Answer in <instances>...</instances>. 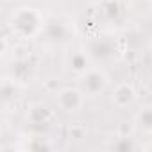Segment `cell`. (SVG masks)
Listing matches in <instances>:
<instances>
[{"instance_id":"cell-2","label":"cell","mask_w":152,"mask_h":152,"mask_svg":"<svg viewBox=\"0 0 152 152\" xmlns=\"http://www.w3.org/2000/svg\"><path fill=\"white\" fill-rule=\"evenodd\" d=\"M81 84H83L84 91L93 95V93H99V91H102L106 88L107 77L102 72H99V70H90V72L84 73V77L81 79Z\"/></svg>"},{"instance_id":"cell-4","label":"cell","mask_w":152,"mask_h":152,"mask_svg":"<svg viewBox=\"0 0 152 152\" xmlns=\"http://www.w3.org/2000/svg\"><path fill=\"white\" fill-rule=\"evenodd\" d=\"M122 97L125 99V102H132V99H134V90H132L129 84H120V86H118V90H116L115 100L118 102Z\"/></svg>"},{"instance_id":"cell-3","label":"cell","mask_w":152,"mask_h":152,"mask_svg":"<svg viewBox=\"0 0 152 152\" xmlns=\"http://www.w3.org/2000/svg\"><path fill=\"white\" fill-rule=\"evenodd\" d=\"M59 102L64 104L63 107H66L68 111H75V109L83 104V97H81V93H79L77 90L66 88V90H63V91L59 93Z\"/></svg>"},{"instance_id":"cell-1","label":"cell","mask_w":152,"mask_h":152,"mask_svg":"<svg viewBox=\"0 0 152 152\" xmlns=\"http://www.w3.org/2000/svg\"><path fill=\"white\" fill-rule=\"evenodd\" d=\"M41 23L43 22L39 18V13L34 11L32 7H22L20 11L13 13V18H11L13 32H16L18 36H23V38L34 36L41 29Z\"/></svg>"}]
</instances>
